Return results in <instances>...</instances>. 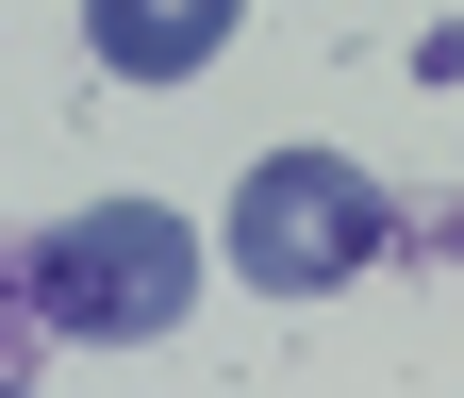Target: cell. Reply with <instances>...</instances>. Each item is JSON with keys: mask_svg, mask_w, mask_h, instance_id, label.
<instances>
[{"mask_svg": "<svg viewBox=\"0 0 464 398\" xmlns=\"http://www.w3.org/2000/svg\"><path fill=\"white\" fill-rule=\"evenodd\" d=\"M183 299H199V233L166 199H100L34 249V315L83 349H150V332H183Z\"/></svg>", "mask_w": 464, "mask_h": 398, "instance_id": "obj_2", "label": "cell"}, {"mask_svg": "<svg viewBox=\"0 0 464 398\" xmlns=\"http://www.w3.org/2000/svg\"><path fill=\"white\" fill-rule=\"evenodd\" d=\"M83 34H100L116 83H199L232 50V0H83Z\"/></svg>", "mask_w": 464, "mask_h": 398, "instance_id": "obj_3", "label": "cell"}, {"mask_svg": "<svg viewBox=\"0 0 464 398\" xmlns=\"http://www.w3.org/2000/svg\"><path fill=\"white\" fill-rule=\"evenodd\" d=\"M0 398H34V382H0Z\"/></svg>", "mask_w": 464, "mask_h": 398, "instance_id": "obj_4", "label": "cell"}, {"mask_svg": "<svg viewBox=\"0 0 464 398\" xmlns=\"http://www.w3.org/2000/svg\"><path fill=\"white\" fill-rule=\"evenodd\" d=\"M382 233H398V199L348 150H266L249 183H232V266H249V299H332V282L382 266Z\"/></svg>", "mask_w": 464, "mask_h": 398, "instance_id": "obj_1", "label": "cell"}]
</instances>
